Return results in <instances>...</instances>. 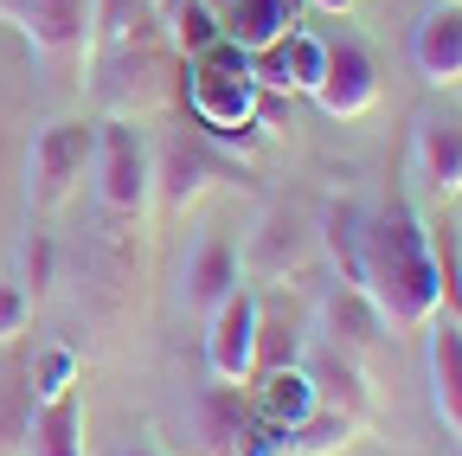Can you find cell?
Instances as JSON below:
<instances>
[{"label":"cell","mask_w":462,"mask_h":456,"mask_svg":"<svg viewBox=\"0 0 462 456\" xmlns=\"http://www.w3.org/2000/svg\"><path fill=\"white\" fill-rule=\"evenodd\" d=\"M360 290L379 309V321L398 328V334H424V321L443 315V276H437V257H430V232L404 206L366 219Z\"/></svg>","instance_id":"6da1fadb"},{"label":"cell","mask_w":462,"mask_h":456,"mask_svg":"<svg viewBox=\"0 0 462 456\" xmlns=\"http://www.w3.org/2000/svg\"><path fill=\"white\" fill-rule=\"evenodd\" d=\"M187 109H193V123L206 135H218V142H238L245 129H257L263 84H257L245 51H231V45L199 51V59L187 65Z\"/></svg>","instance_id":"7a4b0ae2"},{"label":"cell","mask_w":462,"mask_h":456,"mask_svg":"<svg viewBox=\"0 0 462 456\" xmlns=\"http://www.w3.org/2000/svg\"><path fill=\"white\" fill-rule=\"evenodd\" d=\"M90 181L97 200L109 212H142L154 200V148L129 116H109L97 123V148H90Z\"/></svg>","instance_id":"3957f363"},{"label":"cell","mask_w":462,"mask_h":456,"mask_svg":"<svg viewBox=\"0 0 462 456\" xmlns=\"http://www.w3.org/2000/svg\"><path fill=\"white\" fill-rule=\"evenodd\" d=\"M90 148H97V129L84 123H45L32 135V154H26V181H32V206L39 212H58L84 181H90Z\"/></svg>","instance_id":"277c9868"},{"label":"cell","mask_w":462,"mask_h":456,"mask_svg":"<svg viewBox=\"0 0 462 456\" xmlns=\"http://www.w3.org/2000/svg\"><path fill=\"white\" fill-rule=\"evenodd\" d=\"M257 296L251 290H231L212 315H206V367L218 386H251L257 379Z\"/></svg>","instance_id":"5b68a950"},{"label":"cell","mask_w":462,"mask_h":456,"mask_svg":"<svg viewBox=\"0 0 462 456\" xmlns=\"http://www.w3.org/2000/svg\"><path fill=\"white\" fill-rule=\"evenodd\" d=\"M411 174L430 200H456L462 193V109L456 103H430L411 123Z\"/></svg>","instance_id":"8992f818"},{"label":"cell","mask_w":462,"mask_h":456,"mask_svg":"<svg viewBox=\"0 0 462 456\" xmlns=\"http://www.w3.org/2000/svg\"><path fill=\"white\" fill-rule=\"evenodd\" d=\"M14 20L45 65H78L90 51V0H14Z\"/></svg>","instance_id":"52a82bcc"},{"label":"cell","mask_w":462,"mask_h":456,"mask_svg":"<svg viewBox=\"0 0 462 456\" xmlns=\"http://www.w3.org/2000/svg\"><path fill=\"white\" fill-rule=\"evenodd\" d=\"M206 7L218 20V39L245 59H263L270 45H282L302 26V0H206Z\"/></svg>","instance_id":"ba28073f"},{"label":"cell","mask_w":462,"mask_h":456,"mask_svg":"<svg viewBox=\"0 0 462 456\" xmlns=\"http://www.w3.org/2000/svg\"><path fill=\"white\" fill-rule=\"evenodd\" d=\"M315 103L328 109V116H340V123L366 116V109L379 103V65H373V51H366L360 39L328 45V71H321V84H315Z\"/></svg>","instance_id":"9c48e42d"},{"label":"cell","mask_w":462,"mask_h":456,"mask_svg":"<svg viewBox=\"0 0 462 456\" xmlns=\"http://www.w3.org/2000/svg\"><path fill=\"white\" fill-rule=\"evenodd\" d=\"M424 373H430V412L462 443V321L430 315L424 321Z\"/></svg>","instance_id":"30bf717a"},{"label":"cell","mask_w":462,"mask_h":456,"mask_svg":"<svg viewBox=\"0 0 462 456\" xmlns=\"http://www.w3.org/2000/svg\"><path fill=\"white\" fill-rule=\"evenodd\" d=\"M411 59H418V78L430 90H456L462 84V7H430L418 39H411Z\"/></svg>","instance_id":"8fae6325"},{"label":"cell","mask_w":462,"mask_h":456,"mask_svg":"<svg viewBox=\"0 0 462 456\" xmlns=\"http://www.w3.org/2000/svg\"><path fill=\"white\" fill-rule=\"evenodd\" d=\"M315 405H321V386H315L309 367H276V373H263L257 418H270V424H282L289 437H296V431L315 418Z\"/></svg>","instance_id":"7c38bea8"},{"label":"cell","mask_w":462,"mask_h":456,"mask_svg":"<svg viewBox=\"0 0 462 456\" xmlns=\"http://www.w3.org/2000/svg\"><path fill=\"white\" fill-rule=\"evenodd\" d=\"M231 290H238V257H231L225 245H199V257H193V270H187V309L212 315Z\"/></svg>","instance_id":"4fadbf2b"},{"label":"cell","mask_w":462,"mask_h":456,"mask_svg":"<svg viewBox=\"0 0 462 456\" xmlns=\"http://www.w3.org/2000/svg\"><path fill=\"white\" fill-rule=\"evenodd\" d=\"M32 456H84V412L78 398H51L32 412Z\"/></svg>","instance_id":"5bb4252c"},{"label":"cell","mask_w":462,"mask_h":456,"mask_svg":"<svg viewBox=\"0 0 462 456\" xmlns=\"http://www.w3.org/2000/svg\"><path fill=\"white\" fill-rule=\"evenodd\" d=\"M354 431H360V412H340V405H315V418L289 437V450L296 456H334V450H346L354 443Z\"/></svg>","instance_id":"9a60e30c"},{"label":"cell","mask_w":462,"mask_h":456,"mask_svg":"<svg viewBox=\"0 0 462 456\" xmlns=\"http://www.w3.org/2000/svg\"><path fill=\"white\" fill-rule=\"evenodd\" d=\"M328 257L340 264V276L360 290V232H366V219L354 212V206H328Z\"/></svg>","instance_id":"2e32d148"},{"label":"cell","mask_w":462,"mask_h":456,"mask_svg":"<svg viewBox=\"0 0 462 456\" xmlns=\"http://www.w3.org/2000/svg\"><path fill=\"white\" fill-rule=\"evenodd\" d=\"M167 39L180 45L187 59H199V51H212V45H225V39H218V20H212L206 0H180V7L167 14Z\"/></svg>","instance_id":"e0dca14e"},{"label":"cell","mask_w":462,"mask_h":456,"mask_svg":"<svg viewBox=\"0 0 462 456\" xmlns=\"http://www.w3.org/2000/svg\"><path fill=\"white\" fill-rule=\"evenodd\" d=\"M154 181H167V206H187V200L206 187V161H199V148L173 142V148H167V161L154 167Z\"/></svg>","instance_id":"ac0fdd59"},{"label":"cell","mask_w":462,"mask_h":456,"mask_svg":"<svg viewBox=\"0 0 462 456\" xmlns=\"http://www.w3.org/2000/svg\"><path fill=\"white\" fill-rule=\"evenodd\" d=\"M71 386H78V354H71V348H45V354L32 360V398H39V405L71 398Z\"/></svg>","instance_id":"d6986e66"},{"label":"cell","mask_w":462,"mask_h":456,"mask_svg":"<svg viewBox=\"0 0 462 456\" xmlns=\"http://www.w3.org/2000/svg\"><path fill=\"white\" fill-rule=\"evenodd\" d=\"M430 257H437V276H443V302H449L456 321H462V232H456L449 219L430 232Z\"/></svg>","instance_id":"ffe728a7"},{"label":"cell","mask_w":462,"mask_h":456,"mask_svg":"<svg viewBox=\"0 0 462 456\" xmlns=\"http://www.w3.org/2000/svg\"><path fill=\"white\" fill-rule=\"evenodd\" d=\"M231 450L238 456H289V431L270 424V418H245L238 431H231Z\"/></svg>","instance_id":"44dd1931"},{"label":"cell","mask_w":462,"mask_h":456,"mask_svg":"<svg viewBox=\"0 0 462 456\" xmlns=\"http://www.w3.org/2000/svg\"><path fill=\"white\" fill-rule=\"evenodd\" d=\"M32 315V296L20 290V283H0V340H14Z\"/></svg>","instance_id":"7402d4cb"},{"label":"cell","mask_w":462,"mask_h":456,"mask_svg":"<svg viewBox=\"0 0 462 456\" xmlns=\"http://www.w3.org/2000/svg\"><path fill=\"white\" fill-rule=\"evenodd\" d=\"M309 7H321V14H346L354 0H309Z\"/></svg>","instance_id":"603a6c76"},{"label":"cell","mask_w":462,"mask_h":456,"mask_svg":"<svg viewBox=\"0 0 462 456\" xmlns=\"http://www.w3.org/2000/svg\"><path fill=\"white\" fill-rule=\"evenodd\" d=\"M129 456H154V450H129Z\"/></svg>","instance_id":"cb8c5ba5"},{"label":"cell","mask_w":462,"mask_h":456,"mask_svg":"<svg viewBox=\"0 0 462 456\" xmlns=\"http://www.w3.org/2000/svg\"><path fill=\"white\" fill-rule=\"evenodd\" d=\"M443 7H462V0H443Z\"/></svg>","instance_id":"d4e9b609"}]
</instances>
